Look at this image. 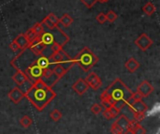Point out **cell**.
Instances as JSON below:
<instances>
[{"label": "cell", "instance_id": "obj_27", "mask_svg": "<svg viewBox=\"0 0 160 134\" xmlns=\"http://www.w3.org/2000/svg\"><path fill=\"white\" fill-rule=\"evenodd\" d=\"M32 123H33V121H32V119H31L28 116H23L21 118V120H20L21 126H22V128H24V129H28V128L32 125Z\"/></svg>", "mask_w": 160, "mask_h": 134}, {"label": "cell", "instance_id": "obj_14", "mask_svg": "<svg viewBox=\"0 0 160 134\" xmlns=\"http://www.w3.org/2000/svg\"><path fill=\"white\" fill-rule=\"evenodd\" d=\"M67 53L63 50H61L60 52H57V53H52L50 57H49V60L51 63H53V64H60L63 62L65 56H66Z\"/></svg>", "mask_w": 160, "mask_h": 134}, {"label": "cell", "instance_id": "obj_39", "mask_svg": "<svg viewBox=\"0 0 160 134\" xmlns=\"http://www.w3.org/2000/svg\"><path fill=\"white\" fill-rule=\"evenodd\" d=\"M142 99H143V97L138 91L132 92V95H131V100L132 101H134V100H142Z\"/></svg>", "mask_w": 160, "mask_h": 134}, {"label": "cell", "instance_id": "obj_17", "mask_svg": "<svg viewBox=\"0 0 160 134\" xmlns=\"http://www.w3.org/2000/svg\"><path fill=\"white\" fill-rule=\"evenodd\" d=\"M12 80L14 81V83H15V84L17 85V86H18V85H22L24 81L28 80V77H27V75H26L23 71H22V70H17V72L12 76Z\"/></svg>", "mask_w": 160, "mask_h": 134}, {"label": "cell", "instance_id": "obj_29", "mask_svg": "<svg viewBox=\"0 0 160 134\" xmlns=\"http://www.w3.org/2000/svg\"><path fill=\"white\" fill-rule=\"evenodd\" d=\"M50 117H51L54 122H58V121L62 118V114L60 113L59 110H56V109H55V110H53V111L51 112Z\"/></svg>", "mask_w": 160, "mask_h": 134}, {"label": "cell", "instance_id": "obj_40", "mask_svg": "<svg viewBox=\"0 0 160 134\" xmlns=\"http://www.w3.org/2000/svg\"><path fill=\"white\" fill-rule=\"evenodd\" d=\"M102 113V115H103V116L107 119V120H110V119H112V118H113L112 117V113H111V111H110V109H105L103 112H101Z\"/></svg>", "mask_w": 160, "mask_h": 134}, {"label": "cell", "instance_id": "obj_5", "mask_svg": "<svg viewBox=\"0 0 160 134\" xmlns=\"http://www.w3.org/2000/svg\"><path fill=\"white\" fill-rule=\"evenodd\" d=\"M135 44L142 50V51H146L148 50L152 45H153V40L151 39V38L145 34L142 33V35L139 36V38L135 40Z\"/></svg>", "mask_w": 160, "mask_h": 134}, {"label": "cell", "instance_id": "obj_4", "mask_svg": "<svg viewBox=\"0 0 160 134\" xmlns=\"http://www.w3.org/2000/svg\"><path fill=\"white\" fill-rule=\"evenodd\" d=\"M36 61V60H35ZM32 62L25 70H24V73L27 75V77H28V79L29 80H31L33 83L35 82V81H37L38 79H39V78H41V75H42V69L41 68H39L37 64H36V62Z\"/></svg>", "mask_w": 160, "mask_h": 134}, {"label": "cell", "instance_id": "obj_18", "mask_svg": "<svg viewBox=\"0 0 160 134\" xmlns=\"http://www.w3.org/2000/svg\"><path fill=\"white\" fill-rule=\"evenodd\" d=\"M36 64L39 67V68H41L42 70H44V69H47V68H49V67H51L52 65V63L50 62V60H49V57H46V56H44V55H40V56H38V58L36 59Z\"/></svg>", "mask_w": 160, "mask_h": 134}, {"label": "cell", "instance_id": "obj_8", "mask_svg": "<svg viewBox=\"0 0 160 134\" xmlns=\"http://www.w3.org/2000/svg\"><path fill=\"white\" fill-rule=\"evenodd\" d=\"M129 106V110L132 113H146L148 110V106L145 102L142 101V100H134L128 104Z\"/></svg>", "mask_w": 160, "mask_h": 134}, {"label": "cell", "instance_id": "obj_30", "mask_svg": "<svg viewBox=\"0 0 160 134\" xmlns=\"http://www.w3.org/2000/svg\"><path fill=\"white\" fill-rule=\"evenodd\" d=\"M46 17H47V18L51 21V23H52L55 26L59 25V19L57 18V16H56L54 13L51 12V13H49Z\"/></svg>", "mask_w": 160, "mask_h": 134}, {"label": "cell", "instance_id": "obj_31", "mask_svg": "<svg viewBox=\"0 0 160 134\" xmlns=\"http://www.w3.org/2000/svg\"><path fill=\"white\" fill-rule=\"evenodd\" d=\"M106 18H107V21H109L110 23H113L118 18V16L113 10H110L108 12V14L106 15Z\"/></svg>", "mask_w": 160, "mask_h": 134}, {"label": "cell", "instance_id": "obj_32", "mask_svg": "<svg viewBox=\"0 0 160 134\" xmlns=\"http://www.w3.org/2000/svg\"><path fill=\"white\" fill-rule=\"evenodd\" d=\"M145 115H146V113H133L134 120H136L138 123H141L144 119Z\"/></svg>", "mask_w": 160, "mask_h": 134}, {"label": "cell", "instance_id": "obj_16", "mask_svg": "<svg viewBox=\"0 0 160 134\" xmlns=\"http://www.w3.org/2000/svg\"><path fill=\"white\" fill-rule=\"evenodd\" d=\"M118 126H120L124 131H126L128 133V125H129V119L125 116L121 115L118 116V118L114 121Z\"/></svg>", "mask_w": 160, "mask_h": 134}, {"label": "cell", "instance_id": "obj_26", "mask_svg": "<svg viewBox=\"0 0 160 134\" xmlns=\"http://www.w3.org/2000/svg\"><path fill=\"white\" fill-rule=\"evenodd\" d=\"M24 36L26 37V39H28V41L30 42V44H31V43H33L34 41H36V40L38 39V37L36 35V33L33 31V29H32V28H30L29 30H27V31L25 32Z\"/></svg>", "mask_w": 160, "mask_h": 134}, {"label": "cell", "instance_id": "obj_38", "mask_svg": "<svg viewBox=\"0 0 160 134\" xmlns=\"http://www.w3.org/2000/svg\"><path fill=\"white\" fill-rule=\"evenodd\" d=\"M97 21L99 23H104L106 21H107V18H106V14H104L103 12H100L98 16H97Z\"/></svg>", "mask_w": 160, "mask_h": 134}, {"label": "cell", "instance_id": "obj_24", "mask_svg": "<svg viewBox=\"0 0 160 134\" xmlns=\"http://www.w3.org/2000/svg\"><path fill=\"white\" fill-rule=\"evenodd\" d=\"M156 10H157V8H156V7H155V5L152 3V2H147L144 6H143V8H142V11L146 14V15H148V16H152L155 12H156Z\"/></svg>", "mask_w": 160, "mask_h": 134}, {"label": "cell", "instance_id": "obj_35", "mask_svg": "<svg viewBox=\"0 0 160 134\" xmlns=\"http://www.w3.org/2000/svg\"><path fill=\"white\" fill-rule=\"evenodd\" d=\"M132 134H146V130L140 124L132 132H131Z\"/></svg>", "mask_w": 160, "mask_h": 134}, {"label": "cell", "instance_id": "obj_43", "mask_svg": "<svg viewBox=\"0 0 160 134\" xmlns=\"http://www.w3.org/2000/svg\"><path fill=\"white\" fill-rule=\"evenodd\" d=\"M108 1H109V0H108Z\"/></svg>", "mask_w": 160, "mask_h": 134}, {"label": "cell", "instance_id": "obj_1", "mask_svg": "<svg viewBox=\"0 0 160 134\" xmlns=\"http://www.w3.org/2000/svg\"><path fill=\"white\" fill-rule=\"evenodd\" d=\"M56 97V93L52 87L47 86L41 78L34 82L33 87L25 95V98L39 112L43 111L45 107Z\"/></svg>", "mask_w": 160, "mask_h": 134}, {"label": "cell", "instance_id": "obj_10", "mask_svg": "<svg viewBox=\"0 0 160 134\" xmlns=\"http://www.w3.org/2000/svg\"><path fill=\"white\" fill-rule=\"evenodd\" d=\"M154 90H155L154 86H153L148 81H143V82H142V83L138 85V88H137V91H138L143 98L148 97L150 94L153 93Z\"/></svg>", "mask_w": 160, "mask_h": 134}, {"label": "cell", "instance_id": "obj_15", "mask_svg": "<svg viewBox=\"0 0 160 134\" xmlns=\"http://www.w3.org/2000/svg\"><path fill=\"white\" fill-rule=\"evenodd\" d=\"M140 63L134 58V57H130L129 59L127 60V62L125 63V68L130 72V73H133L135 72L139 68H140Z\"/></svg>", "mask_w": 160, "mask_h": 134}, {"label": "cell", "instance_id": "obj_9", "mask_svg": "<svg viewBox=\"0 0 160 134\" xmlns=\"http://www.w3.org/2000/svg\"><path fill=\"white\" fill-rule=\"evenodd\" d=\"M72 89L79 95V96H82L88 89H89V85H87V83L85 82L84 79H79L78 81H76L73 85H72Z\"/></svg>", "mask_w": 160, "mask_h": 134}, {"label": "cell", "instance_id": "obj_37", "mask_svg": "<svg viewBox=\"0 0 160 134\" xmlns=\"http://www.w3.org/2000/svg\"><path fill=\"white\" fill-rule=\"evenodd\" d=\"M82 2V4L86 7V8H91L97 2H98V0H81Z\"/></svg>", "mask_w": 160, "mask_h": 134}, {"label": "cell", "instance_id": "obj_19", "mask_svg": "<svg viewBox=\"0 0 160 134\" xmlns=\"http://www.w3.org/2000/svg\"><path fill=\"white\" fill-rule=\"evenodd\" d=\"M40 41H42L46 46L51 45L52 43L54 42V36L51 32H44L40 37H39Z\"/></svg>", "mask_w": 160, "mask_h": 134}, {"label": "cell", "instance_id": "obj_7", "mask_svg": "<svg viewBox=\"0 0 160 134\" xmlns=\"http://www.w3.org/2000/svg\"><path fill=\"white\" fill-rule=\"evenodd\" d=\"M45 49H46V45H45L42 41H40L39 38H38L36 41H34L33 43H31L30 46L28 47V50H29L34 55H36V56H40V55H42V54H43V52H44Z\"/></svg>", "mask_w": 160, "mask_h": 134}, {"label": "cell", "instance_id": "obj_34", "mask_svg": "<svg viewBox=\"0 0 160 134\" xmlns=\"http://www.w3.org/2000/svg\"><path fill=\"white\" fill-rule=\"evenodd\" d=\"M41 23H43V25H46L50 30H52L53 28H55V27H56L52 23H51V21H50L47 17H45V18L42 20V22H41Z\"/></svg>", "mask_w": 160, "mask_h": 134}, {"label": "cell", "instance_id": "obj_42", "mask_svg": "<svg viewBox=\"0 0 160 134\" xmlns=\"http://www.w3.org/2000/svg\"><path fill=\"white\" fill-rule=\"evenodd\" d=\"M98 2H100V3H106V2H108V0H98Z\"/></svg>", "mask_w": 160, "mask_h": 134}, {"label": "cell", "instance_id": "obj_6", "mask_svg": "<svg viewBox=\"0 0 160 134\" xmlns=\"http://www.w3.org/2000/svg\"><path fill=\"white\" fill-rule=\"evenodd\" d=\"M85 82L87 83L89 87H91L95 91L98 90L101 86V85H102L101 79L99 78V76L96 72H90L87 75V77L85 79Z\"/></svg>", "mask_w": 160, "mask_h": 134}, {"label": "cell", "instance_id": "obj_12", "mask_svg": "<svg viewBox=\"0 0 160 134\" xmlns=\"http://www.w3.org/2000/svg\"><path fill=\"white\" fill-rule=\"evenodd\" d=\"M13 41H15L16 44L19 46L20 51H23V50L27 49V48L30 46V42L28 41V39H26V37L24 36V34H20V35H18V36L13 39Z\"/></svg>", "mask_w": 160, "mask_h": 134}, {"label": "cell", "instance_id": "obj_2", "mask_svg": "<svg viewBox=\"0 0 160 134\" xmlns=\"http://www.w3.org/2000/svg\"><path fill=\"white\" fill-rule=\"evenodd\" d=\"M105 90L112 99L114 102V107H116L120 111L125 108L131 100L132 91L119 78L114 80L112 85H110Z\"/></svg>", "mask_w": 160, "mask_h": 134}, {"label": "cell", "instance_id": "obj_13", "mask_svg": "<svg viewBox=\"0 0 160 134\" xmlns=\"http://www.w3.org/2000/svg\"><path fill=\"white\" fill-rule=\"evenodd\" d=\"M100 102H101V105L104 106L105 109H109L111 108L112 106H114V102L112 100V99L111 98V96L108 94V92L106 90H104L101 95H100Z\"/></svg>", "mask_w": 160, "mask_h": 134}, {"label": "cell", "instance_id": "obj_41", "mask_svg": "<svg viewBox=\"0 0 160 134\" xmlns=\"http://www.w3.org/2000/svg\"><path fill=\"white\" fill-rule=\"evenodd\" d=\"M9 49L10 50H12L13 52H18V51H20V49H19V46L16 44V42L15 41H13L12 40V42L9 44Z\"/></svg>", "mask_w": 160, "mask_h": 134}, {"label": "cell", "instance_id": "obj_20", "mask_svg": "<svg viewBox=\"0 0 160 134\" xmlns=\"http://www.w3.org/2000/svg\"><path fill=\"white\" fill-rule=\"evenodd\" d=\"M51 68H52V72H53L59 79H61L63 76H65L66 73L68 72V71L64 69V67H63L61 64H53V66L51 67Z\"/></svg>", "mask_w": 160, "mask_h": 134}, {"label": "cell", "instance_id": "obj_11", "mask_svg": "<svg viewBox=\"0 0 160 134\" xmlns=\"http://www.w3.org/2000/svg\"><path fill=\"white\" fill-rule=\"evenodd\" d=\"M23 98H25V95L21 92L18 86H15L14 88H12L10 92L8 93V99L15 104L20 103Z\"/></svg>", "mask_w": 160, "mask_h": 134}, {"label": "cell", "instance_id": "obj_33", "mask_svg": "<svg viewBox=\"0 0 160 134\" xmlns=\"http://www.w3.org/2000/svg\"><path fill=\"white\" fill-rule=\"evenodd\" d=\"M91 112L94 114V115H98V114H100L101 112H102V107L99 105V104H98V103H96V104H94L92 107H91Z\"/></svg>", "mask_w": 160, "mask_h": 134}, {"label": "cell", "instance_id": "obj_3", "mask_svg": "<svg viewBox=\"0 0 160 134\" xmlns=\"http://www.w3.org/2000/svg\"><path fill=\"white\" fill-rule=\"evenodd\" d=\"M73 59L75 65H78L85 72L89 71L98 62V57L88 47H84Z\"/></svg>", "mask_w": 160, "mask_h": 134}, {"label": "cell", "instance_id": "obj_22", "mask_svg": "<svg viewBox=\"0 0 160 134\" xmlns=\"http://www.w3.org/2000/svg\"><path fill=\"white\" fill-rule=\"evenodd\" d=\"M33 82L31 81V80H26V81H24L22 85H18V87H19V89L21 90V92L22 93H23L24 95H26L29 91H30V89L33 87Z\"/></svg>", "mask_w": 160, "mask_h": 134}, {"label": "cell", "instance_id": "obj_36", "mask_svg": "<svg viewBox=\"0 0 160 134\" xmlns=\"http://www.w3.org/2000/svg\"><path fill=\"white\" fill-rule=\"evenodd\" d=\"M51 45H52V53H57V52H60L61 50H63V46L60 45V44L57 43V42H53V43H52Z\"/></svg>", "mask_w": 160, "mask_h": 134}, {"label": "cell", "instance_id": "obj_21", "mask_svg": "<svg viewBox=\"0 0 160 134\" xmlns=\"http://www.w3.org/2000/svg\"><path fill=\"white\" fill-rule=\"evenodd\" d=\"M41 80L44 82V84H45L47 86L52 88V86H53L60 79H59L54 73H52L51 76H49V77H47V78H41Z\"/></svg>", "mask_w": 160, "mask_h": 134}, {"label": "cell", "instance_id": "obj_28", "mask_svg": "<svg viewBox=\"0 0 160 134\" xmlns=\"http://www.w3.org/2000/svg\"><path fill=\"white\" fill-rule=\"evenodd\" d=\"M111 132L112 134H128L126 131H124L120 126H118L115 122L112 123V128H111Z\"/></svg>", "mask_w": 160, "mask_h": 134}, {"label": "cell", "instance_id": "obj_23", "mask_svg": "<svg viewBox=\"0 0 160 134\" xmlns=\"http://www.w3.org/2000/svg\"><path fill=\"white\" fill-rule=\"evenodd\" d=\"M73 23V19L70 15H68V13L63 14V16L59 19V23H61L64 27H68L72 24Z\"/></svg>", "mask_w": 160, "mask_h": 134}, {"label": "cell", "instance_id": "obj_25", "mask_svg": "<svg viewBox=\"0 0 160 134\" xmlns=\"http://www.w3.org/2000/svg\"><path fill=\"white\" fill-rule=\"evenodd\" d=\"M32 29H33V31L36 33V35L38 38L45 32V28H44L42 23H37L36 24H34V26L32 27Z\"/></svg>", "mask_w": 160, "mask_h": 134}]
</instances>
